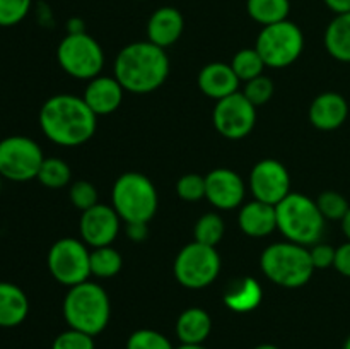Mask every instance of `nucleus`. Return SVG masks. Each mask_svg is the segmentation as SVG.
<instances>
[{"label": "nucleus", "mask_w": 350, "mask_h": 349, "mask_svg": "<svg viewBox=\"0 0 350 349\" xmlns=\"http://www.w3.org/2000/svg\"><path fill=\"white\" fill-rule=\"evenodd\" d=\"M38 122L48 140L64 147L85 144L98 129V116L81 96L74 94L48 98L40 108Z\"/></svg>", "instance_id": "f257e3e1"}, {"label": "nucleus", "mask_w": 350, "mask_h": 349, "mask_svg": "<svg viewBox=\"0 0 350 349\" xmlns=\"http://www.w3.org/2000/svg\"><path fill=\"white\" fill-rule=\"evenodd\" d=\"M115 79L125 91L149 94L159 89L170 75V58L164 48L147 41H135L118 51Z\"/></svg>", "instance_id": "f03ea898"}, {"label": "nucleus", "mask_w": 350, "mask_h": 349, "mask_svg": "<svg viewBox=\"0 0 350 349\" xmlns=\"http://www.w3.org/2000/svg\"><path fill=\"white\" fill-rule=\"evenodd\" d=\"M111 317V303L106 289L92 281L68 287L64 298V318L68 327L98 335L108 327Z\"/></svg>", "instance_id": "7ed1b4c3"}, {"label": "nucleus", "mask_w": 350, "mask_h": 349, "mask_svg": "<svg viewBox=\"0 0 350 349\" xmlns=\"http://www.w3.org/2000/svg\"><path fill=\"white\" fill-rule=\"evenodd\" d=\"M260 267L267 279L286 289L306 286L314 274L310 248L293 242H279L267 246L260 257Z\"/></svg>", "instance_id": "20e7f679"}, {"label": "nucleus", "mask_w": 350, "mask_h": 349, "mask_svg": "<svg viewBox=\"0 0 350 349\" xmlns=\"http://www.w3.org/2000/svg\"><path fill=\"white\" fill-rule=\"evenodd\" d=\"M277 229L287 242L311 246L321 242L327 219L318 209L317 201L304 194L291 192L275 205Z\"/></svg>", "instance_id": "39448f33"}, {"label": "nucleus", "mask_w": 350, "mask_h": 349, "mask_svg": "<svg viewBox=\"0 0 350 349\" xmlns=\"http://www.w3.org/2000/svg\"><path fill=\"white\" fill-rule=\"evenodd\" d=\"M113 209L125 224H149L157 212V190L152 181L139 171H129L116 178L111 190Z\"/></svg>", "instance_id": "423d86ee"}, {"label": "nucleus", "mask_w": 350, "mask_h": 349, "mask_svg": "<svg viewBox=\"0 0 350 349\" xmlns=\"http://www.w3.org/2000/svg\"><path fill=\"white\" fill-rule=\"evenodd\" d=\"M256 51L267 67L286 68L301 57L304 50V34L293 21L263 26L255 43Z\"/></svg>", "instance_id": "0eeeda50"}, {"label": "nucleus", "mask_w": 350, "mask_h": 349, "mask_svg": "<svg viewBox=\"0 0 350 349\" xmlns=\"http://www.w3.org/2000/svg\"><path fill=\"white\" fill-rule=\"evenodd\" d=\"M57 60L67 75L91 81L98 77L99 72L103 70L105 53H103L101 44L85 31L67 33V36L58 43Z\"/></svg>", "instance_id": "6e6552de"}, {"label": "nucleus", "mask_w": 350, "mask_h": 349, "mask_svg": "<svg viewBox=\"0 0 350 349\" xmlns=\"http://www.w3.org/2000/svg\"><path fill=\"white\" fill-rule=\"evenodd\" d=\"M173 272L178 283L187 289H204L211 286L221 272L217 248L198 242L188 243L178 252Z\"/></svg>", "instance_id": "1a4fd4ad"}, {"label": "nucleus", "mask_w": 350, "mask_h": 349, "mask_svg": "<svg viewBox=\"0 0 350 349\" xmlns=\"http://www.w3.org/2000/svg\"><path fill=\"white\" fill-rule=\"evenodd\" d=\"M46 266L57 283L72 287L91 276V252L82 240L60 238L48 250Z\"/></svg>", "instance_id": "9d476101"}, {"label": "nucleus", "mask_w": 350, "mask_h": 349, "mask_svg": "<svg viewBox=\"0 0 350 349\" xmlns=\"http://www.w3.org/2000/svg\"><path fill=\"white\" fill-rule=\"evenodd\" d=\"M44 154L36 140L10 135L0 140V177L10 181H29L38 177Z\"/></svg>", "instance_id": "9b49d317"}, {"label": "nucleus", "mask_w": 350, "mask_h": 349, "mask_svg": "<svg viewBox=\"0 0 350 349\" xmlns=\"http://www.w3.org/2000/svg\"><path fill=\"white\" fill-rule=\"evenodd\" d=\"M215 130L229 140L245 139L256 123V108L245 98L241 91L219 99L212 112Z\"/></svg>", "instance_id": "f8f14e48"}, {"label": "nucleus", "mask_w": 350, "mask_h": 349, "mask_svg": "<svg viewBox=\"0 0 350 349\" xmlns=\"http://www.w3.org/2000/svg\"><path fill=\"white\" fill-rule=\"evenodd\" d=\"M250 188L256 201L277 205L291 194V174L277 159H262L250 173Z\"/></svg>", "instance_id": "ddd939ff"}, {"label": "nucleus", "mask_w": 350, "mask_h": 349, "mask_svg": "<svg viewBox=\"0 0 350 349\" xmlns=\"http://www.w3.org/2000/svg\"><path fill=\"white\" fill-rule=\"evenodd\" d=\"M120 222L122 219L113 205L98 202L94 207L84 211L81 216L79 231H81L82 242L92 248L111 245L118 236Z\"/></svg>", "instance_id": "4468645a"}, {"label": "nucleus", "mask_w": 350, "mask_h": 349, "mask_svg": "<svg viewBox=\"0 0 350 349\" xmlns=\"http://www.w3.org/2000/svg\"><path fill=\"white\" fill-rule=\"evenodd\" d=\"M245 194L243 178L229 168H215L205 174V198L219 211L241 207Z\"/></svg>", "instance_id": "2eb2a0df"}, {"label": "nucleus", "mask_w": 350, "mask_h": 349, "mask_svg": "<svg viewBox=\"0 0 350 349\" xmlns=\"http://www.w3.org/2000/svg\"><path fill=\"white\" fill-rule=\"evenodd\" d=\"M349 116V103L340 92L327 91L311 101L308 118L311 125L323 132L340 129Z\"/></svg>", "instance_id": "dca6fc26"}, {"label": "nucleus", "mask_w": 350, "mask_h": 349, "mask_svg": "<svg viewBox=\"0 0 350 349\" xmlns=\"http://www.w3.org/2000/svg\"><path fill=\"white\" fill-rule=\"evenodd\" d=\"M123 92L125 89L116 81L115 75H98L88 82L82 99L96 116H105L111 115L122 106Z\"/></svg>", "instance_id": "f3484780"}, {"label": "nucleus", "mask_w": 350, "mask_h": 349, "mask_svg": "<svg viewBox=\"0 0 350 349\" xmlns=\"http://www.w3.org/2000/svg\"><path fill=\"white\" fill-rule=\"evenodd\" d=\"M239 82L241 81L234 74L231 64H224V62H212V64H207L198 72L197 77L198 89L205 96L215 99V101L238 92Z\"/></svg>", "instance_id": "a211bd4d"}, {"label": "nucleus", "mask_w": 350, "mask_h": 349, "mask_svg": "<svg viewBox=\"0 0 350 349\" xmlns=\"http://www.w3.org/2000/svg\"><path fill=\"white\" fill-rule=\"evenodd\" d=\"M185 29L183 14L176 7H159L147 21V40L161 48L176 43Z\"/></svg>", "instance_id": "6ab92c4d"}, {"label": "nucleus", "mask_w": 350, "mask_h": 349, "mask_svg": "<svg viewBox=\"0 0 350 349\" xmlns=\"http://www.w3.org/2000/svg\"><path fill=\"white\" fill-rule=\"evenodd\" d=\"M238 226L246 236L265 238L277 229L275 205L265 204V202H260L256 198L252 202H246L239 209Z\"/></svg>", "instance_id": "aec40b11"}, {"label": "nucleus", "mask_w": 350, "mask_h": 349, "mask_svg": "<svg viewBox=\"0 0 350 349\" xmlns=\"http://www.w3.org/2000/svg\"><path fill=\"white\" fill-rule=\"evenodd\" d=\"M29 313V300L17 284L0 281V327L12 328L23 324Z\"/></svg>", "instance_id": "412c9836"}, {"label": "nucleus", "mask_w": 350, "mask_h": 349, "mask_svg": "<svg viewBox=\"0 0 350 349\" xmlns=\"http://www.w3.org/2000/svg\"><path fill=\"white\" fill-rule=\"evenodd\" d=\"M212 331V318L207 310L190 307L180 313L176 320V335L181 344H202Z\"/></svg>", "instance_id": "4be33fe9"}, {"label": "nucleus", "mask_w": 350, "mask_h": 349, "mask_svg": "<svg viewBox=\"0 0 350 349\" xmlns=\"http://www.w3.org/2000/svg\"><path fill=\"white\" fill-rule=\"evenodd\" d=\"M323 41L330 57L350 64V12L335 14L325 29Z\"/></svg>", "instance_id": "5701e85b"}, {"label": "nucleus", "mask_w": 350, "mask_h": 349, "mask_svg": "<svg viewBox=\"0 0 350 349\" xmlns=\"http://www.w3.org/2000/svg\"><path fill=\"white\" fill-rule=\"evenodd\" d=\"M226 305L236 313H248L262 301V287L253 277H245L229 287L224 296Z\"/></svg>", "instance_id": "b1692460"}, {"label": "nucleus", "mask_w": 350, "mask_h": 349, "mask_svg": "<svg viewBox=\"0 0 350 349\" xmlns=\"http://www.w3.org/2000/svg\"><path fill=\"white\" fill-rule=\"evenodd\" d=\"M248 16L262 26L280 23L289 17V0H246Z\"/></svg>", "instance_id": "393cba45"}, {"label": "nucleus", "mask_w": 350, "mask_h": 349, "mask_svg": "<svg viewBox=\"0 0 350 349\" xmlns=\"http://www.w3.org/2000/svg\"><path fill=\"white\" fill-rule=\"evenodd\" d=\"M123 267L122 253L111 245L98 246L91 252V276L99 279H109L120 274Z\"/></svg>", "instance_id": "a878e982"}, {"label": "nucleus", "mask_w": 350, "mask_h": 349, "mask_svg": "<svg viewBox=\"0 0 350 349\" xmlns=\"http://www.w3.org/2000/svg\"><path fill=\"white\" fill-rule=\"evenodd\" d=\"M72 170L62 157H44L36 180L50 190H58L70 183Z\"/></svg>", "instance_id": "bb28decb"}, {"label": "nucleus", "mask_w": 350, "mask_h": 349, "mask_svg": "<svg viewBox=\"0 0 350 349\" xmlns=\"http://www.w3.org/2000/svg\"><path fill=\"white\" fill-rule=\"evenodd\" d=\"M231 67L234 74L241 82H248L252 79L263 74V68L267 67L263 58L256 51V48H243L232 57Z\"/></svg>", "instance_id": "cd10ccee"}, {"label": "nucleus", "mask_w": 350, "mask_h": 349, "mask_svg": "<svg viewBox=\"0 0 350 349\" xmlns=\"http://www.w3.org/2000/svg\"><path fill=\"white\" fill-rule=\"evenodd\" d=\"M224 219L217 212H207V214L200 216L198 221L195 222L193 236L195 242L204 243V245L208 246H217L221 243L222 236H224Z\"/></svg>", "instance_id": "c85d7f7f"}, {"label": "nucleus", "mask_w": 350, "mask_h": 349, "mask_svg": "<svg viewBox=\"0 0 350 349\" xmlns=\"http://www.w3.org/2000/svg\"><path fill=\"white\" fill-rule=\"evenodd\" d=\"M317 205L327 221H342L350 209L347 198L335 190L321 192L317 198Z\"/></svg>", "instance_id": "c756f323"}, {"label": "nucleus", "mask_w": 350, "mask_h": 349, "mask_svg": "<svg viewBox=\"0 0 350 349\" xmlns=\"http://www.w3.org/2000/svg\"><path fill=\"white\" fill-rule=\"evenodd\" d=\"M273 91H275V86H273L272 79L262 74L252 81L245 82V89L241 92L255 108H258V106L267 105L272 99Z\"/></svg>", "instance_id": "7c9ffc66"}, {"label": "nucleus", "mask_w": 350, "mask_h": 349, "mask_svg": "<svg viewBox=\"0 0 350 349\" xmlns=\"http://www.w3.org/2000/svg\"><path fill=\"white\" fill-rule=\"evenodd\" d=\"M126 349H174L166 335L152 328L135 331L126 341Z\"/></svg>", "instance_id": "2f4dec72"}, {"label": "nucleus", "mask_w": 350, "mask_h": 349, "mask_svg": "<svg viewBox=\"0 0 350 349\" xmlns=\"http://www.w3.org/2000/svg\"><path fill=\"white\" fill-rule=\"evenodd\" d=\"M33 0H0V27L17 26L26 19Z\"/></svg>", "instance_id": "473e14b6"}, {"label": "nucleus", "mask_w": 350, "mask_h": 349, "mask_svg": "<svg viewBox=\"0 0 350 349\" xmlns=\"http://www.w3.org/2000/svg\"><path fill=\"white\" fill-rule=\"evenodd\" d=\"M68 197H70L72 205H74L75 209L84 212L98 204V188H96V185L91 183V181L79 180L70 185Z\"/></svg>", "instance_id": "72a5a7b5"}, {"label": "nucleus", "mask_w": 350, "mask_h": 349, "mask_svg": "<svg viewBox=\"0 0 350 349\" xmlns=\"http://www.w3.org/2000/svg\"><path fill=\"white\" fill-rule=\"evenodd\" d=\"M176 194L185 202H198L205 198V177L187 173L176 181Z\"/></svg>", "instance_id": "f704fd0d"}, {"label": "nucleus", "mask_w": 350, "mask_h": 349, "mask_svg": "<svg viewBox=\"0 0 350 349\" xmlns=\"http://www.w3.org/2000/svg\"><path fill=\"white\" fill-rule=\"evenodd\" d=\"M51 349H94V337L85 332L68 328L55 337Z\"/></svg>", "instance_id": "c9c22d12"}, {"label": "nucleus", "mask_w": 350, "mask_h": 349, "mask_svg": "<svg viewBox=\"0 0 350 349\" xmlns=\"http://www.w3.org/2000/svg\"><path fill=\"white\" fill-rule=\"evenodd\" d=\"M308 248H310V257L311 262H313L314 270L334 267L335 252H337V248H334V246L323 242L314 243V245L308 246Z\"/></svg>", "instance_id": "e433bc0d"}, {"label": "nucleus", "mask_w": 350, "mask_h": 349, "mask_svg": "<svg viewBox=\"0 0 350 349\" xmlns=\"http://www.w3.org/2000/svg\"><path fill=\"white\" fill-rule=\"evenodd\" d=\"M335 270H337L340 276L349 277L350 279V242L342 243L340 246L335 252V262H334Z\"/></svg>", "instance_id": "4c0bfd02"}, {"label": "nucleus", "mask_w": 350, "mask_h": 349, "mask_svg": "<svg viewBox=\"0 0 350 349\" xmlns=\"http://www.w3.org/2000/svg\"><path fill=\"white\" fill-rule=\"evenodd\" d=\"M147 224L146 222H129L126 224V236H129L132 242L140 243L147 238Z\"/></svg>", "instance_id": "58836bf2"}, {"label": "nucleus", "mask_w": 350, "mask_h": 349, "mask_svg": "<svg viewBox=\"0 0 350 349\" xmlns=\"http://www.w3.org/2000/svg\"><path fill=\"white\" fill-rule=\"evenodd\" d=\"M323 2L334 14L350 12V0H323Z\"/></svg>", "instance_id": "ea45409f"}, {"label": "nucleus", "mask_w": 350, "mask_h": 349, "mask_svg": "<svg viewBox=\"0 0 350 349\" xmlns=\"http://www.w3.org/2000/svg\"><path fill=\"white\" fill-rule=\"evenodd\" d=\"M342 231H344V235L347 236V240L350 242V209L347 211V214H345V218L342 219Z\"/></svg>", "instance_id": "a19ab883"}, {"label": "nucleus", "mask_w": 350, "mask_h": 349, "mask_svg": "<svg viewBox=\"0 0 350 349\" xmlns=\"http://www.w3.org/2000/svg\"><path fill=\"white\" fill-rule=\"evenodd\" d=\"M176 349H207V348H204L202 344H181L180 348Z\"/></svg>", "instance_id": "79ce46f5"}, {"label": "nucleus", "mask_w": 350, "mask_h": 349, "mask_svg": "<svg viewBox=\"0 0 350 349\" xmlns=\"http://www.w3.org/2000/svg\"><path fill=\"white\" fill-rule=\"evenodd\" d=\"M255 349H279V348L273 344H260V346H256Z\"/></svg>", "instance_id": "37998d69"}, {"label": "nucleus", "mask_w": 350, "mask_h": 349, "mask_svg": "<svg viewBox=\"0 0 350 349\" xmlns=\"http://www.w3.org/2000/svg\"><path fill=\"white\" fill-rule=\"evenodd\" d=\"M344 349H350V335L347 339H345V342H344Z\"/></svg>", "instance_id": "c03bdc74"}]
</instances>
